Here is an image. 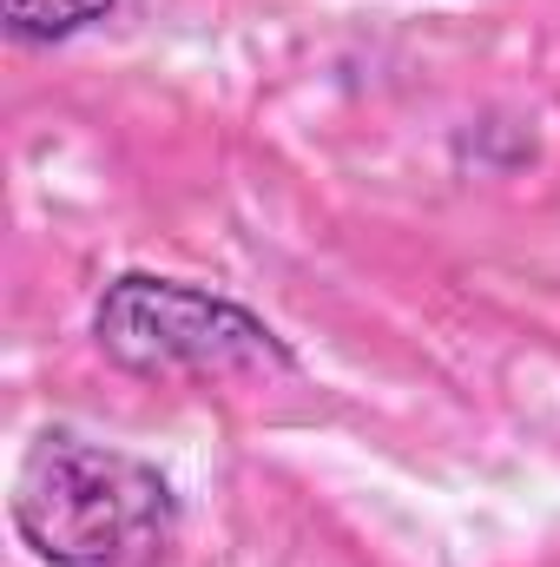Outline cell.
<instances>
[{
	"label": "cell",
	"mask_w": 560,
	"mask_h": 567,
	"mask_svg": "<svg viewBox=\"0 0 560 567\" xmlns=\"http://www.w3.org/2000/svg\"><path fill=\"white\" fill-rule=\"evenodd\" d=\"M7 522L40 567H172L185 502L158 462L46 423L13 468Z\"/></svg>",
	"instance_id": "obj_1"
},
{
	"label": "cell",
	"mask_w": 560,
	"mask_h": 567,
	"mask_svg": "<svg viewBox=\"0 0 560 567\" xmlns=\"http://www.w3.org/2000/svg\"><path fill=\"white\" fill-rule=\"evenodd\" d=\"M93 343L113 370L139 383H251V377H297V350L278 330L191 278L165 271H120L93 297Z\"/></svg>",
	"instance_id": "obj_2"
},
{
	"label": "cell",
	"mask_w": 560,
	"mask_h": 567,
	"mask_svg": "<svg viewBox=\"0 0 560 567\" xmlns=\"http://www.w3.org/2000/svg\"><path fill=\"white\" fill-rule=\"evenodd\" d=\"M120 0H0V27L13 47H66L113 20Z\"/></svg>",
	"instance_id": "obj_3"
}]
</instances>
